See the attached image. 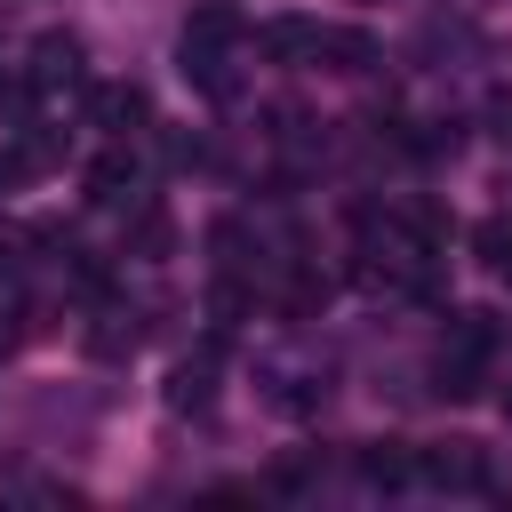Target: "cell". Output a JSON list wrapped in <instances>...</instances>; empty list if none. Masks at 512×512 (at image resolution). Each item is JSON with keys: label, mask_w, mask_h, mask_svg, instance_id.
<instances>
[{"label": "cell", "mask_w": 512, "mask_h": 512, "mask_svg": "<svg viewBox=\"0 0 512 512\" xmlns=\"http://www.w3.org/2000/svg\"><path fill=\"white\" fill-rule=\"evenodd\" d=\"M232 48H240V16H232L224 0H208V8H192V16H184L176 56H184V72H192L200 88H216V96L232 88V72H224V64H232Z\"/></svg>", "instance_id": "7a4b0ae2"}, {"label": "cell", "mask_w": 512, "mask_h": 512, "mask_svg": "<svg viewBox=\"0 0 512 512\" xmlns=\"http://www.w3.org/2000/svg\"><path fill=\"white\" fill-rule=\"evenodd\" d=\"M24 80H32V88H72V80H80V40H72V32H40Z\"/></svg>", "instance_id": "8992f818"}, {"label": "cell", "mask_w": 512, "mask_h": 512, "mask_svg": "<svg viewBox=\"0 0 512 512\" xmlns=\"http://www.w3.org/2000/svg\"><path fill=\"white\" fill-rule=\"evenodd\" d=\"M88 352H96V360H120V352H136V320H128V312H104V320L88 328Z\"/></svg>", "instance_id": "8fae6325"}, {"label": "cell", "mask_w": 512, "mask_h": 512, "mask_svg": "<svg viewBox=\"0 0 512 512\" xmlns=\"http://www.w3.org/2000/svg\"><path fill=\"white\" fill-rule=\"evenodd\" d=\"M488 360H496V312H456V320H448V344H440V360H432V384H440L448 400H472V392L488 384Z\"/></svg>", "instance_id": "6da1fadb"}, {"label": "cell", "mask_w": 512, "mask_h": 512, "mask_svg": "<svg viewBox=\"0 0 512 512\" xmlns=\"http://www.w3.org/2000/svg\"><path fill=\"white\" fill-rule=\"evenodd\" d=\"M256 56H272V64H320V24L312 16H272V24H256Z\"/></svg>", "instance_id": "5b68a950"}, {"label": "cell", "mask_w": 512, "mask_h": 512, "mask_svg": "<svg viewBox=\"0 0 512 512\" xmlns=\"http://www.w3.org/2000/svg\"><path fill=\"white\" fill-rule=\"evenodd\" d=\"M208 392H216V360L208 352L168 368V408H208Z\"/></svg>", "instance_id": "9c48e42d"}, {"label": "cell", "mask_w": 512, "mask_h": 512, "mask_svg": "<svg viewBox=\"0 0 512 512\" xmlns=\"http://www.w3.org/2000/svg\"><path fill=\"white\" fill-rule=\"evenodd\" d=\"M416 480H432V488H488V456L472 440H440V448L416 456Z\"/></svg>", "instance_id": "277c9868"}, {"label": "cell", "mask_w": 512, "mask_h": 512, "mask_svg": "<svg viewBox=\"0 0 512 512\" xmlns=\"http://www.w3.org/2000/svg\"><path fill=\"white\" fill-rule=\"evenodd\" d=\"M360 480H368V488H408V480H416V456H408L400 440H376V448H360Z\"/></svg>", "instance_id": "ba28073f"}, {"label": "cell", "mask_w": 512, "mask_h": 512, "mask_svg": "<svg viewBox=\"0 0 512 512\" xmlns=\"http://www.w3.org/2000/svg\"><path fill=\"white\" fill-rule=\"evenodd\" d=\"M504 280H512V256H504Z\"/></svg>", "instance_id": "4fadbf2b"}, {"label": "cell", "mask_w": 512, "mask_h": 512, "mask_svg": "<svg viewBox=\"0 0 512 512\" xmlns=\"http://www.w3.org/2000/svg\"><path fill=\"white\" fill-rule=\"evenodd\" d=\"M320 56H328V72H368V32H320Z\"/></svg>", "instance_id": "30bf717a"}, {"label": "cell", "mask_w": 512, "mask_h": 512, "mask_svg": "<svg viewBox=\"0 0 512 512\" xmlns=\"http://www.w3.org/2000/svg\"><path fill=\"white\" fill-rule=\"evenodd\" d=\"M88 120H96L112 144H128V136L152 128V96H144L136 80H96V88H88Z\"/></svg>", "instance_id": "3957f363"}, {"label": "cell", "mask_w": 512, "mask_h": 512, "mask_svg": "<svg viewBox=\"0 0 512 512\" xmlns=\"http://www.w3.org/2000/svg\"><path fill=\"white\" fill-rule=\"evenodd\" d=\"M88 200H96V208L136 200V160H128V144H112V152H96V160H88Z\"/></svg>", "instance_id": "52a82bcc"}, {"label": "cell", "mask_w": 512, "mask_h": 512, "mask_svg": "<svg viewBox=\"0 0 512 512\" xmlns=\"http://www.w3.org/2000/svg\"><path fill=\"white\" fill-rule=\"evenodd\" d=\"M24 176H40V152H32V144H8V152H0V192H16Z\"/></svg>", "instance_id": "7c38bea8"}]
</instances>
